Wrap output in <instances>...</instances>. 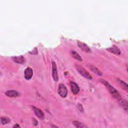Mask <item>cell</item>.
I'll return each instance as SVG.
<instances>
[{
	"label": "cell",
	"instance_id": "obj_14",
	"mask_svg": "<svg viewBox=\"0 0 128 128\" xmlns=\"http://www.w3.org/2000/svg\"><path fill=\"white\" fill-rule=\"evenodd\" d=\"M117 82L122 89L126 90V91H128V84L125 82H124V81L120 79L117 80Z\"/></svg>",
	"mask_w": 128,
	"mask_h": 128
},
{
	"label": "cell",
	"instance_id": "obj_7",
	"mask_svg": "<svg viewBox=\"0 0 128 128\" xmlns=\"http://www.w3.org/2000/svg\"><path fill=\"white\" fill-rule=\"evenodd\" d=\"M70 86L71 88V90L72 91V92L74 94H78L80 90V88L78 85L74 82H70Z\"/></svg>",
	"mask_w": 128,
	"mask_h": 128
},
{
	"label": "cell",
	"instance_id": "obj_8",
	"mask_svg": "<svg viewBox=\"0 0 128 128\" xmlns=\"http://www.w3.org/2000/svg\"><path fill=\"white\" fill-rule=\"evenodd\" d=\"M24 78L26 80H30L32 78L33 74L32 70L30 68H27L24 72Z\"/></svg>",
	"mask_w": 128,
	"mask_h": 128
},
{
	"label": "cell",
	"instance_id": "obj_12",
	"mask_svg": "<svg viewBox=\"0 0 128 128\" xmlns=\"http://www.w3.org/2000/svg\"><path fill=\"white\" fill-rule=\"evenodd\" d=\"M70 54H71V56L72 58H75L78 60H80V61L82 60V58L81 56L76 51H74V50L71 51Z\"/></svg>",
	"mask_w": 128,
	"mask_h": 128
},
{
	"label": "cell",
	"instance_id": "obj_5",
	"mask_svg": "<svg viewBox=\"0 0 128 128\" xmlns=\"http://www.w3.org/2000/svg\"><path fill=\"white\" fill-rule=\"evenodd\" d=\"M52 76L54 81L58 80V75L57 72L56 66L54 62H52Z\"/></svg>",
	"mask_w": 128,
	"mask_h": 128
},
{
	"label": "cell",
	"instance_id": "obj_6",
	"mask_svg": "<svg viewBox=\"0 0 128 128\" xmlns=\"http://www.w3.org/2000/svg\"><path fill=\"white\" fill-rule=\"evenodd\" d=\"M78 47L83 51L85 52H90L91 50L90 48L84 43L78 41Z\"/></svg>",
	"mask_w": 128,
	"mask_h": 128
},
{
	"label": "cell",
	"instance_id": "obj_2",
	"mask_svg": "<svg viewBox=\"0 0 128 128\" xmlns=\"http://www.w3.org/2000/svg\"><path fill=\"white\" fill-rule=\"evenodd\" d=\"M76 69L82 76L86 78L88 80H92V78L91 75L81 66L76 65Z\"/></svg>",
	"mask_w": 128,
	"mask_h": 128
},
{
	"label": "cell",
	"instance_id": "obj_1",
	"mask_svg": "<svg viewBox=\"0 0 128 128\" xmlns=\"http://www.w3.org/2000/svg\"><path fill=\"white\" fill-rule=\"evenodd\" d=\"M100 82L107 88L110 92L113 97H114L115 98H116L118 100L121 98L120 95L118 93V91L116 89H115L112 86H111L109 82H108L104 80H100Z\"/></svg>",
	"mask_w": 128,
	"mask_h": 128
},
{
	"label": "cell",
	"instance_id": "obj_3",
	"mask_svg": "<svg viewBox=\"0 0 128 128\" xmlns=\"http://www.w3.org/2000/svg\"><path fill=\"white\" fill-rule=\"evenodd\" d=\"M58 93L62 98H65L68 94V90L66 86L62 84H60L58 87Z\"/></svg>",
	"mask_w": 128,
	"mask_h": 128
},
{
	"label": "cell",
	"instance_id": "obj_13",
	"mask_svg": "<svg viewBox=\"0 0 128 128\" xmlns=\"http://www.w3.org/2000/svg\"><path fill=\"white\" fill-rule=\"evenodd\" d=\"M120 104L126 110H128V102L126 100L122 99V98L118 100Z\"/></svg>",
	"mask_w": 128,
	"mask_h": 128
},
{
	"label": "cell",
	"instance_id": "obj_11",
	"mask_svg": "<svg viewBox=\"0 0 128 128\" xmlns=\"http://www.w3.org/2000/svg\"><path fill=\"white\" fill-rule=\"evenodd\" d=\"M107 50L110 51V52L114 53V54H120V50L116 46H112V47L107 48Z\"/></svg>",
	"mask_w": 128,
	"mask_h": 128
},
{
	"label": "cell",
	"instance_id": "obj_18",
	"mask_svg": "<svg viewBox=\"0 0 128 128\" xmlns=\"http://www.w3.org/2000/svg\"><path fill=\"white\" fill-rule=\"evenodd\" d=\"M32 122H33V124L34 126H37L38 125V121L34 118H33V120H32Z\"/></svg>",
	"mask_w": 128,
	"mask_h": 128
},
{
	"label": "cell",
	"instance_id": "obj_17",
	"mask_svg": "<svg viewBox=\"0 0 128 128\" xmlns=\"http://www.w3.org/2000/svg\"><path fill=\"white\" fill-rule=\"evenodd\" d=\"M0 121L2 124H6L10 122V119L7 117H1Z\"/></svg>",
	"mask_w": 128,
	"mask_h": 128
},
{
	"label": "cell",
	"instance_id": "obj_4",
	"mask_svg": "<svg viewBox=\"0 0 128 128\" xmlns=\"http://www.w3.org/2000/svg\"><path fill=\"white\" fill-rule=\"evenodd\" d=\"M32 108L34 112V113L37 116V117H38L39 118L42 120H43L44 118V113L41 110L34 106H32Z\"/></svg>",
	"mask_w": 128,
	"mask_h": 128
},
{
	"label": "cell",
	"instance_id": "obj_19",
	"mask_svg": "<svg viewBox=\"0 0 128 128\" xmlns=\"http://www.w3.org/2000/svg\"><path fill=\"white\" fill-rule=\"evenodd\" d=\"M20 126L18 124H15V125L14 126H13V128H20Z\"/></svg>",
	"mask_w": 128,
	"mask_h": 128
},
{
	"label": "cell",
	"instance_id": "obj_16",
	"mask_svg": "<svg viewBox=\"0 0 128 128\" xmlns=\"http://www.w3.org/2000/svg\"><path fill=\"white\" fill-rule=\"evenodd\" d=\"M73 123V124L76 128H87V126L84 125V124H83L82 123L80 122H78V121H74L72 122Z\"/></svg>",
	"mask_w": 128,
	"mask_h": 128
},
{
	"label": "cell",
	"instance_id": "obj_9",
	"mask_svg": "<svg viewBox=\"0 0 128 128\" xmlns=\"http://www.w3.org/2000/svg\"><path fill=\"white\" fill-rule=\"evenodd\" d=\"M12 59L14 62L18 64H23L25 62V58L22 56H14L12 58Z\"/></svg>",
	"mask_w": 128,
	"mask_h": 128
},
{
	"label": "cell",
	"instance_id": "obj_15",
	"mask_svg": "<svg viewBox=\"0 0 128 128\" xmlns=\"http://www.w3.org/2000/svg\"><path fill=\"white\" fill-rule=\"evenodd\" d=\"M88 67L94 73H95V74H97L98 75H99V76L102 75V72L98 70V68H96L94 66H92V65L88 66Z\"/></svg>",
	"mask_w": 128,
	"mask_h": 128
},
{
	"label": "cell",
	"instance_id": "obj_10",
	"mask_svg": "<svg viewBox=\"0 0 128 128\" xmlns=\"http://www.w3.org/2000/svg\"><path fill=\"white\" fill-rule=\"evenodd\" d=\"M6 94L9 97H16L18 96L19 93L14 90H9L6 92Z\"/></svg>",
	"mask_w": 128,
	"mask_h": 128
}]
</instances>
